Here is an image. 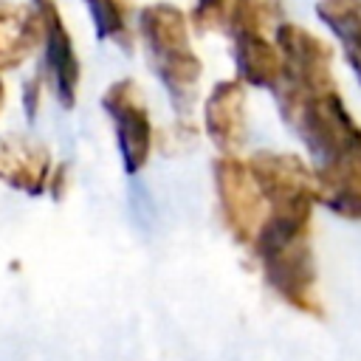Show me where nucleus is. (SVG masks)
Wrapping results in <instances>:
<instances>
[{"label":"nucleus","instance_id":"20e7f679","mask_svg":"<svg viewBox=\"0 0 361 361\" xmlns=\"http://www.w3.org/2000/svg\"><path fill=\"white\" fill-rule=\"evenodd\" d=\"M212 175H214L223 228L231 234V240L237 245L251 248V243L268 214V203L248 169V161H243L237 152H226V155L214 158Z\"/></svg>","mask_w":361,"mask_h":361},{"label":"nucleus","instance_id":"f03ea898","mask_svg":"<svg viewBox=\"0 0 361 361\" xmlns=\"http://www.w3.org/2000/svg\"><path fill=\"white\" fill-rule=\"evenodd\" d=\"M135 28L172 110L178 116H192L200 96L203 62L192 48L186 14L172 3H149L138 8Z\"/></svg>","mask_w":361,"mask_h":361},{"label":"nucleus","instance_id":"dca6fc26","mask_svg":"<svg viewBox=\"0 0 361 361\" xmlns=\"http://www.w3.org/2000/svg\"><path fill=\"white\" fill-rule=\"evenodd\" d=\"M6 107V82H3V73H0V113Z\"/></svg>","mask_w":361,"mask_h":361},{"label":"nucleus","instance_id":"f8f14e48","mask_svg":"<svg viewBox=\"0 0 361 361\" xmlns=\"http://www.w3.org/2000/svg\"><path fill=\"white\" fill-rule=\"evenodd\" d=\"M279 23H285L282 0H234L228 34H234V31H248V34L271 31L274 34Z\"/></svg>","mask_w":361,"mask_h":361},{"label":"nucleus","instance_id":"39448f33","mask_svg":"<svg viewBox=\"0 0 361 361\" xmlns=\"http://www.w3.org/2000/svg\"><path fill=\"white\" fill-rule=\"evenodd\" d=\"M42 20V76L62 110H73L79 99L82 62L73 45V34L62 17L56 0H31Z\"/></svg>","mask_w":361,"mask_h":361},{"label":"nucleus","instance_id":"423d86ee","mask_svg":"<svg viewBox=\"0 0 361 361\" xmlns=\"http://www.w3.org/2000/svg\"><path fill=\"white\" fill-rule=\"evenodd\" d=\"M54 155L48 144L25 133L0 135V183L25 197L48 195Z\"/></svg>","mask_w":361,"mask_h":361},{"label":"nucleus","instance_id":"1a4fd4ad","mask_svg":"<svg viewBox=\"0 0 361 361\" xmlns=\"http://www.w3.org/2000/svg\"><path fill=\"white\" fill-rule=\"evenodd\" d=\"M42 48V20L31 3L0 0V73L23 68Z\"/></svg>","mask_w":361,"mask_h":361},{"label":"nucleus","instance_id":"7ed1b4c3","mask_svg":"<svg viewBox=\"0 0 361 361\" xmlns=\"http://www.w3.org/2000/svg\"><path fill=\"white\" fill-rule=\"evenodd\" d=\"M102 110L113 124L116 149L121 158V169L127 178H135L155 147V127L147 107V99L135 79H116L102 93Z\"/></svg>","mask_w":361,"mask_h":361},{"label":"nucleus","instance_id":"9d476101","mask_svg":"<svg viewBox=\"0 0 361 361\" xmlns=\"http://www.w3.org/2000/svg\"><path fill=\"white\" fill-rule=\"evenodd\" d=\"M231 37V51H234V65H237V79L245 82V87H262L274 90L285 73V59L268 34H248V31H234Z\"/></svg>","mask_w":361,"mask_h":361},{"label":"nucleus","instance_id":"f257e3e1","mask_svg":"<svg viewBox=\"0 0 361 361\" xmlns=\"http://www.w3.org/2000/svg\"><path fill=\"white\" fill-rule=\"evenodd\" d=\"M313 220L296 214H268L251 243L265 285L293 310L324 316L319 299V268L310 245Z\"/></svg>","mask_w":361,"mask_h":361},{"label":"nucleus","instance_id":"4468645a","mask_svg":"<svg viewBox=\"0 0 361 361\" xmlns=\"http://www.w3.org/2000/svg\"><path fill=\"white\" fill-rule=\"evenodd\" d=\"M45 85V76L42 71H37L28 82H25V90H23V104H25V118L34 121L37 118V107H39V87Z\"/></svg>","mask_w":361,"mask_h":361},{"label":"nucleus","instance_id":"9b49d317","mask_svg":"<svg viewBox=\"0 0 361 361\" xmlns=\"http://www.w3.org/2000/svg\"><path fill=\"white\" fill-rule=\"evenodd\" d=\"M82 3L90 14L96 39H102V42L110 39L124 51L133 48L130 17H133V8H135V0H82Z\"/></svg>","mask_w":361,"mask_h":361},{"label":"nucleus","instance_id":"6e6552de","mask_svg":"<svg viewBox=\"0 0 361 361\" xmlns=\"http://www.w3.org/2000/svg\"><path fill=\"white\" fill-rule=\"evenodd\" d=\"M203 127L209 141L226 152H237L245 141V82L223 79L203 102Z\"/></svg>","mask_w":361,"mask_h":361},{"label":"nucleus","instance_id":"ddd939ff","mask_svg":"<svg viewBox=\"0 0 361 361\" xmlns=\"http://www.w3.org/2000/svg\"><path fill=\"white\" fill-rule=\"evenodd\" d=\"M231 11H234V0H197L189 17L200 34H209V31H226L228 34Z\"/></svg>","mask_w":361,"mask_h":361},{"label":"nucleus","instance_id":"2eb2a0df","mask_svg":"<svg viewBox=\"0 0 361 361\" xmlns=\"http://www.w3.org/2000/svg\"><path fill=\"white\" fill-rule=\"evenodd\" d=\"M65 186H68V164H56L54 172H51V183H48V195L54 200H59L65 195Z\"/></svg>","mask_w":361,"mask_h":361},{"label":"nucleus","instance_id":"0eeeda50","mask_svg":"<svg viewBox=\"0 0 361 361\" xmlns=\"http://www.w3.org/2000/svg\"><path fill=\"white\" fill-rule=\"evenodd\" d=\"M248 169L265 197L268 206L274 203H293V200H313L319 203L316 175L313 169L288 152H268L259 149L248 158Z\"/></svg>","mask_w":361,"mask_h":361}]
</instances>
